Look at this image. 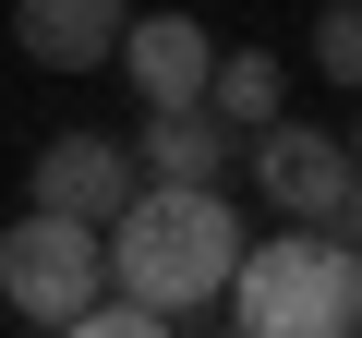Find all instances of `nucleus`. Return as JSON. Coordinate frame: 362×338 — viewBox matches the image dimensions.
<instances>
[{"instance_id":"obj_1","label":"nucleus","mask_w":362,"mask_h":338,"mask_svg":"<svg viewBox=\"0 0 362 338\" xmlns=\"http://www.w3.org/2000/svg\"><path fill=\"white\" fill-rule=\"evenodd\" d=\"M97 242H109V278L169 302V314H206L230 290V266H242V218H230L218 182H133V206Z\"/></svg>"},{"instance_id":"obj_2","label":"nucleus","mask_w":362,"mask_h":338,"mask_svg":"<svg viewBox=\"0 0 362 338\" xmlns=\"http://www.w3.org/2000/svg\"><path fill=\"white\" fill-rule=\"evenodd\" d=\"M218 302L242 338H350L362 326V242L326 218H278L266 242H242Z\"/></svg>"},{"instance_id":"obj_3","label":"nucleus","mask_w":362,"mask_h":338,"mask_svg":"<svg viewBox=\"0 0 362 338\" xmlns=\"http://www.w3.org/2000/svg\"><path fill=\"white\" fill-rule=\"evenodd\" d=\"M97 290H109V242H97V218L25 206L13 230H0V302H13L25 326H73Z\"/></svg>"},{"instance_id":"obj_4","label":"nucleus","mask_w":362,"mask_h":338,"mask_svg":"<svg viewBox=\"0 0 362 338\" xmlns=\"http://www.w3.org/2000/svg\"><path fill=\"white\" fill-rule=\"evenodd\" d=\"M242 169H254V194H266L278 218H326V230H350V206H362L350 145H338V133H314V121H290V109L242 133Z\"/></svg>"},{"instance_id":"obj_5","label":"nucleus","mask_w":362,"mask_h":338,"mask_svg":"<svg viewBox=\"0 0 362 338\" xmlns=\"http://www.w3.org/2000/svg\"><path fill=\"white\" fill-rule=\"evenodd\" d=\"M109 73L133 85V109H206V73H218V37L181 13V0H145V13L121 25Z\"/></svg>"},{"instance_id":"obj_6","label":"nucleus","mask_w":362,"mask_h":338,"mask_svg":"<svg viewBox=\"0 0 362 338\" xmlns=\"http://www.w3.org/2000/svg\"><path fill=\"white\" fill-rule=\"evenodd\" d=\"M133 182H145V169H133V145H121V133H85V121H73V133H49V145L25 157V206L97 218V230L133 206Z\"/></svg>"},{"instance_id":"obj_7","label":"nucleus","mask_w":362,"mask_h":338,"mask_svg":"<svg viewBox=\"0 0 362 338\" xmlns=\"http://www.w3.org/2000/svg\"><path fill=\"white\" fill-rule=\"evenodd\" d=\"M121 25H133V0H13V49L37 73H109Z\"/></svg>"},{"instance_id":"obj_8","label":"nucleus","mask_w":362,"mask_h":338,"mask_svg":"<svg viewBox=\"0 0 362 338\" xmlns=\"http://www.w3.org/2000/svg\"><path fill=\"white\" fill-rule=\"evenodd\" d=\"M230 157H242V133L218 109H145V133H133L145 182H230Z\"/></svg>"},{"instance_id":"obj_9","label":"nucleus","mask_w":362,"mask_h":338,"mask_svg":"<svg viewBox=\"0 0 362 338\" xmlns=\"http://www.w3.org/2000/svg\"><path fill=\"white\" fill-rule=\"evenodd\" d=\"M206 109H218L230 133L278 121V109H290V61H278V49H254V37H242V49H218V73H206Z\"/></svg>"},{"instance_id":"obj_10","label":"nucleus","mask_w":362,"mask_h":338,"mask_svg":"<svg viewBox=\"0 0 362 338\" xmlns=\"http://www.w3.org/2000/svg\"><path fill=\"white\" fill-rule=\"evenodd\" d=\"M302 73H326L338 97H362V0H326L314 37H302Z\"/></svg>"},{"instance_id":"obj_11","label":"nucleus","mask_w":362,"mask_h":338,"mask_svg":"<svg viewBox=\"0 0 362 338\" xmlns=\"http://www.w3.org/2000/svg\"><path fill=\"white\" fill-rule=\"evenodd\" d=\"M350 169H362V121H350Z\"/></svg>"},{"instance_id":"obj_12","label":"nucleus","mask_w":362,"mask_h":338,"mask_svg":"<svg viewBox=\"0 0 362 338\" xmlns=\"http://www.w3.org/2000/svg\"><path fill=\"white\" fill-rule=\"evenodd\" d=\"M350 242H362V206H350Z\"/></svg>"}]
</instances>
